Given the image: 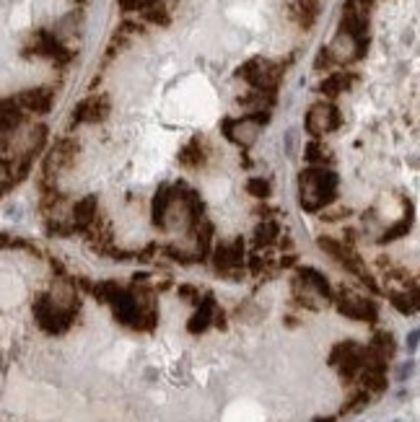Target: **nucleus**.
<instances>
[{
  "instance_id": "1",
  "label": "nucleus",
  "mask_w": 420,
  "mask_h": 422,
  "mask_svg": "<svg viewBox=\"0 0 420 422\" xmlns=\"http://www.w3.org/2000/svg\"><path fill=\"white\" fill-rule=\"evenodd\" d=\"M75 313H78V298L70 288H60V293L55 290L52 295H42L34 303L37 324L47 334H63L73 324Z\"/></svg>"
},
{
  "instance_id": "2",
  "label": "nucleus",
  "mask_w": 420,
  "mask_h": 422,
  "mask_svg": "<svg viewBox=\"0 0 420 422\" xmlns=\"http://www.w3.org/2000/svg\"><path fill=\"white\" fill-rule=\"evenodd\" d=\"M299 194H301V208L309 212H317L327 208L338 197V174H332L324 166L306 169L299 176Z\"/></svg>"
},
{
  "instance_id": "3",
  "label": "nucleus",
  "mask_w": 420,
  "mask_h": 422,
  "mask_svg": "<svg viewBox=\"0 0 420 422\" xmlns=\"http://www.w3.org/2000/svg\"><path fill=\"white\" fill-rule=\"evenodd\" d=\"M329 363L338 368L343 378H353L368 363V350H363L358 342H343V345H338V347L332 350Z\"/></svg>"
},
{
  "instance_id": "4",
  "label": "nucleus",
  "mask_w": 420,
  "mask_h": 422,
  "mask_svg": "<svg viewBox=\"0 0 420 422\" xmlns=\"http://www.w3.org/2000/svg\"><path fill=\"white\" fill-rule=\"evenodd\" d=\"M239 75L249 83V86H255L257 91H270L278 86L280 81V68L270 60H262V57H255V60H249L239 68Z\"/></svg>"
},
{
  "instance_id": "5",
  "label": "nucleus",
  "mask_w": 420,
  "mask_h": 422,
  "mask_svg": "<svg viewBox=\"0 0 420 422\" xmlns=\"http://www.w3.org/2000/svg\"><path fill=\"white\" fill-rule=\"evenodd\" d=\"M265 120H267V114H247V117H241V120H229L223 125V130H226V135H229L234 143L249 148L257 138H260L262 122Z\"/></svg>"
},
{
  "instance_id": "6",
  "label": "nucleus",
  "mask_w": 420,
  "mask_h": 422,
  "mask_svg": "<svg viewBox=\"0 0 420 422\" xmlns=\"http://www.w3.org/2000/svg\"><path fill=\"white\" fill-rule=\"evenodd\" d=\"M340 127V111L332 107V104H314L306 114V130H309L314 138H322V135H327L332 130Z\"/></svg>"
},
{
  "instance_id": "7",
  "label": "nucleus",
  "mask_w": 420,
  "mask_h": 422,
  "mask_svg": "<svg viewBox=\"0 0 420 422\" xmlns=\"http://www.w3.org/2000/svg\"><path fill=\"white\" fill-rule=\"evenodd\" d=\"M320 249L327 251L332 259H338L340 267H345L347 272H353L358 277H368L363 272V265H361V257H358L353 249L347 247L345 241H338V239H329V236H322L320 239Z\"/></svg>"
},
{
  "instance_id": "8",
  "label": "nucleus",
  "mask_w": 420,
  "mask_h": 422,
  "mask_svg": "<svg viewBox=\"0 0 420 422\" xmlns=\"http://www.w3.org/2000/svg\"><path fill=\"white\" fill-rule=\"evenodd\" d=\"M340 313H345L350 319H358V322H376V303L368 301V298H358V295H343L338 303Z\"/></svg>"
},
{
  "instance_id": "9",
  "label": "nucleus",
  "mask_w": 420,
  "mask_h": 422,
  "mask_svg": "<svg viewBox=\"0 0 420 422\" xmlns=\"http://www.w3.org/2000/svg\"><path fill=\"white\" fill-rule=\"evenodd\" d=\"M110 114V99L107 96H89L73 109V122H101Z\"/></svg>"
},
{
  "instance_id": "10",
  "label": "nucleus",
  "mask_w": 420,
  "mask_h": 422,
  "mask_svg": "<svg viewBox=\"0 0 420 422\" xmlns=\"http://www.w3.org/2000/svg\"><path fill=\"white\" fill-rule=\"evenodd\" d=\"M241 259H244L241 241H223V244H218L216 251H213V262H216V267H218L220 272H229L231 267H239Z\"/></svg>"
},
{
  "instance_id": "11",
  "label": "nucleus",
  "mask_w": 420,
  "mask_h": 422,
  "mask_svg": "<svg viewBox=\"0 0 420 422\" xmlns=\"http://www.w3.org/2000/svg\"><path fill=\"white\" fill-rule=\"evenodd\" d=\"M16 101H19L21 109L34 111V114H47L52 107V91L50 88H31V91L21 93Z\"/></svg>"
},
{
  "instance_id": "12",
  "label": "nucleus",
  "mask_w": 420,
  "mask_h": 422,
  "mask_svg": "<svg viewBox=\"0 0 420 422\" xmlns=\"http://www.w3.org/2000/svg\"><path fill=\"white\" fill-rule=\"evenodd\" d=\"M96 197H83V200L75 202L73 208V228L75 230H89L96 223Z\"/></svg>"
},
{
  "instance_id": "13",
  "label": "nucleus",
  "mask_w": 420,
  "mask_h": 422,
  "mask_svg": "<svg viewBox=\"0 0 420 422\" xmlns=\"http://www.w3.org/2000/svg\"><path fill=\"white\" fill-rule=\"evenodd\" d=\"M75 156V146L70 143V140H60L55 148H52V153L47 156V164H45V171L47 174H52V171H60V169H65V166L70 164V158Z\"/></svg>"
},
{
  "instance_id": "14",
  "label": "nucleus",
  "mask_w": 420,
  "mask_h": 422,
  "mask_svg": "<svg viewBox=\"0 0 420 422\" xmlns=\"http://www.w3.org/2000/svg\"><path fill=\"white\" fill-rule=\"evenodd\" d=\"M299 277L303 280V288H311V290H317V293L324 295V298H332V288H329L327 275H322L320 269L301 267V269H299Z\"/></svg>"
},
{
  "instance_id": "15",
  "label": "nucleus",
  "mask_w": 420,
  "mask_h": 422,
  "mask_svg": "<svg viewBox=\"0 0 420 422\" xmlns=\"http://www.w3.org/2000/svg\"><path fill=\"white\" fill-rule=\"evenodd\" d=\"M213 313H216V301H213V295H208V298L200 303L197 313L190 319V327H187V329L195 331V334H197V331H205L208 329V324L213 322Z\"/></svg>"
},
{
  "instance_id": "16",
  "label": "nucleus",
  "mask_w": 420,
  "mask_h": 422,
  "mask_svg": "<svg viewBox=\"0 0 420 422\" xmlns=\"http://www.w3.org/2000/svg\"><path fill=\"white\" fill-rule=\"evenodd\" d=\"M368 352L374 355V358L379 360H387L394 355V337L389 334V331H379V334H374V340H371V345H368Z\"/></svg>"
},
{
  "instance_id": "17",
  "label": "nucleus",
  "mask_w": 420,
  "mask_h": 422,
  "mask_svg": "<svg viewBox=\"0 0 420 422\" xmlns=\"http://www.w3.org/2000/svg\"><path fill=\"white\" fill-rule=\"evenodd\" d=\"M350 75H345V73H335V75H327L324 81L320 83V91L322 93H327V96H338L340 91H345L347 86H350Z\"/></svg>"
},
{
  "instance_id": "18",
  "label": "nucleus",
  "mask_w": 420,
  "mask_h": 422,
  "mask_svg": "<svg viewBox=\"0 0 420 422\" xmlns=\"http://www.w3.org/2000/svg\"><path fill=\"white\" fill-rule=\"evenodd\" d=\"M179 161H182L187 169H197V166L205 164V153H202V146L200 140H192L190 146L182 150V156H179Z\"/></svg>"
},
{
  "instance_id": "19",
  "label": "nucleus",
  "mask_w": 420,
  "mask_h": 422,
  "mask_svg": "<svg viewBox=\"0 0 420 422\" xmlns=\"http://www.w3.org/2000/svg\"><path fill=\"white\" fill-rule=\"evenodd\" d=\"M392 301L402 313L420 311V290H415V293H405V295H394Z\"/></svg>"
},
{
  "instance_id": "20",
  "label": "nucleus",
  "mask_w": 420,
  "mask_h": 422,
  "mask_svg": "<svg viewBox=\"0 0 420 422\" xmlns=\"http://www.w3.org/2000/svg\"><path fill=\"white\" fill-rule=\"evenodd\" d=\"M278 233H280V226L275 221H262L255 230V236L260 244H273V241L278 239Z\"/></svg>"
},
{
  "instance_id": "21",
  "label": "nucleus",
  "mask_w": 420,
  "mask_h": 422,
  "mask_svg": "<svg viewBox=\"0 0 420 422\" xmlns=\"http://www.w3.org/2000/svg\"><path fill=\"white\" fill-rule=\"evenodd\" d=\"M195 226H197V244H200V257H202V254H208V249H210L213 226H210L208 221H200V223H195Z\"/></svg>"
},
{
  "instance_id": "22",
  "label": "nucleus",
  "mask_w": 420,
  "mask_h": 422,
  "mask_svg": "<svg viewBox=\"0 0 420 422\" xmlns=\"http://www.w3.org/2000/svg\"><path fill=\"white\" fill-rule=\"evenodd\" d=\"M306 158H309L311 164H324V161H329V150L322 143H311L306 148Z\"/></svg>"
},
{
  "instance_id": "23",
  "label": "nucleus",
  "mask_w": 420,
  "mask_h": 422,
  "mask_svg": "<svg viewBox=\"0 0 420 422\" xmlns=\"http://www.w3.org/2000/svg\"><path fill=\"white\" fill-rule=\"evenodd\" d=\"M247 192L249 194H255V197H267L270 194V184L265 182V179H249V184H247Z\"/></svg>"
},
{
  "instance_id": "24",
  "label": "nucleus",
  "mask_w": 420,
  "mask_h": 422,
  "mask_svg": "<svg viewBox=\"0 0 420 422\" xmlns=\"http://www.w3.org/2000/svg\"><path fill=\"white\" fill-rule=\"evenodd\" d=\"M366 402H368V391H361V394L353 396V399L347 402V407H343V412H356V409H361Z\"/></svg>"
},
{
  "instance_id": "25",
  "label": "nucleus",
  "mask_w": 420,
  "mask_h": 422,
  "mask_svg": "<svg viewBox=\"0 0 420 422\" xmlns=\"http://www.w3.org/2000/svg\"><path fill=\"white\" fill-rule=\"evenodd\" d=\"M153 3H158V0H119V6L125 10H135V8H151Z\"/></svg>"
},
{
  "instance_id": "26",
  "label": "nucleus",
  "mask_w": 420,
  "mask_h": 422,
  "mask_svg": "<svg viewBox=\"0 0 420 422\" xmlns=\"http://www.w3.org/2000/svg\"><path fill=\"white\" fill-rule=\"evenodd\" d=\"M418 342H420V329H415L410 337H407V347L415 350V347H418Z\"/></svg>"
},
{
  "instance_id": "27",
  "label": "nucleus",
  "mask_w": 420,
  "mask_h": 422,
  "mask_svg": "<svg viewBox=\"0 0 420 422\" xmlns=\"http://www.w3.org/2000/svg\"><path fill=\"white\" fill-rule=\"evenodd\" d=\"M410 370H412V363H407V366H402V370H400V378L410 376Z\"/></svg>"
},
{
  "instance_id": "28",
  "label": "nucleus",
  "mask_w": 420,
  "mask_h": 422,
  "mask_svg": "<svg viewBox=\"0 0 420 422\" xmlns=\"http://www.w3.org/2000/svg\"><path fill=\"white\" fill-rule=\"evenodd\" d=\"M314 422H332V420H329V417H327V420H314Z\"/></svg>"
}]
</instances>
